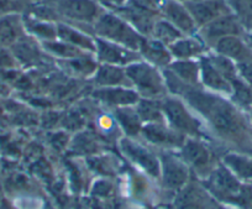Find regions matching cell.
I'll list each match as a JSON object with an SVG mask.
<instances>
[{"label":"cell","instance_id":"obj_1","mask_svg":"<svg viewBox=\"0 0 252 209\" xmlns=\"http://www.w3.org/2000/svg\"><path fill=\"white\" fill-rule=\"evenodd\" d=\"M189 99L209 118L210 123L218 131L227 135H235L241 131V119L231 104L204 94L194 93Z\"/></svg>","mask_w":252,"mask_h":209},{"label":"cell","instance_id":"obj_2","mask_svg":"<svg viewBox=\"0 0 252 209\" xmlns=\"http://www.w3.org/2000/svg\"><path fill=\"white\" fill-rule=\"evenodd\" d=\"M95 31L106 41L118 43L132 51H140L145 38L127 21L111 14L100 16L95 24Z\"/></svg>","mask_w":252,"mask_h":209},{"label":"cell","instance_id":"obj_3","mask_svg":"<svg viewBox=\"0 0 252 209\" xmlns=\"http://www.w3.org/2000/svg\"><path fill=\"white\" fill-rule=\"evenodd\" d=\"M125 72L130 82L136 86L137 91L149 98L159 97L166 91V84L154 66L145 62H134L127 65Z\"/></svg>","mask_w":252,"mask_h":209},{"label":"cell","instance_id":"obj_4","mask_svg":"<svg viewBox=\"0 0 252 209\" xmlns=\"http://www.w3.org/2000/svg\"><path fill=\"white\" fill-rule=\"evenodd\" d=\"M209 187L217 196L234 201H240L244 191L240 179L226 166H219L213 171L209 177Z\"/></svg>","mask_w":252,"mask_h":209},{"label":"cell","instance_id":"obj_5","mask_svg":"<svg viewBox=\"0 0 252 209\" xmlns=\"http://www.w3.org/2000/svg\"><path fill=\"white\" fill-rule=\"evenodd\" d=\"M164 118L168 119L174 129L179 133L197 134L199 124L190 115L186 106L177 99L168 98L162 104Z\"/></svg>","mask_w":252,"mask_h":209},{"label":"cell","instance_id":"obj_6","mask_svg":"<svg viewBox=\"0 0 252 209\" xmlns=\"http://www.w3.org/2000/svg\"><path fill=\"white\" fill-rule=\"evenodd\" d=\"M186 8L197 25H207L219 16L229 14V8L222 0H190Z\"/></svg>","mask_w":252,"mask_h":209},{"label":"cell","instance_id":"obj_7","mask_svg":"<svg viewBox=\"0 0 252 209\" xmlns=\"http://www.w3.org/2000/svg\"><path fill=\"white\" fill-rule=\"evenodd\" d=\"M95 51L99 60L108 65H130L137 60L136 51L105 40H96Z\"/></svg>","mask_w":252,"mask_h":209},{"label":"cell","instance_id":"obj_8","mask_svg":"<svg viewBox=\"0 0 252 209\" xmlns=\"http://www.w3.org/2000/svg\"><path fill=\"white\" fill-rule=\"evenodd\" d=\"M121 150L124 154L129 157L131 161L139 165L140 167L145 170L147 174L151 176H158L161 172V167H159L158 160L142 145L137 144V142L131 141L129 139H124L120 142Z\"/></svg>","mask_w":252,"mask_h":209},{"label":"cell","instance_id":"obj_9","mask_svg":"<svg viewBox=\"0 0 252 209\" xmlns=\"http://www.w3.org/2000/svg\"><path fill=\"white\" fill-rule=\"evenodd\" d=\"M204 37L210 41H218L225 36H237L241 33V25L236 16L225 14L204 25Z\"/></svg>","mask_w":252,"mask_h":209},{"label":"cell","instance_id":"obj_10","mask_svg":"<svg viewBox=\"0 0 252 209\" xmlns=\"http://www.w3.org/2000/svg\"><path fill=\"white\" fill-rule=\"evenodd\" d=\"M161 170L164 184L171 189H178L183 187L188 178V170L186 164L172 155H164L162 157Z\"/></svg>","mask_w":252,"mask_h":209},{"label":"cell","instance_id":"obj_11","mask_svg":"<svg viewBox=\"0 0 252 209\" xmlns=\"http://www.w3.org/2000/svg\"><path fill=\"white\" fill-rule=\"evenodd\" d=\"M161 9L167 18V21L176 26L179 31L190 33L194 30L195 23L186 5H182L176 0H166L161 4Z\"/></svg>","mask_w":252,"mask_h":209},{"label":"cell","instance_id":"obj_12","mask_svg":"<svg viewBox=\"0 0 252 209\" xmlns=\"http://www.w3.org/2000/svg\"><path fill=\"white\" fill-rule=\"evenodd\" d=\"M60 10L68 18L78 21H94L98 18V6L92 0H63Z\"/></svg>","mask_w":252,"mask_h":209},{"label":"cell","instance_id":"obj_13","mask_svg":"<svg viewBox=\"0 0 252 209\" xmlns=\"http://www.w3.org/2000/svg\"><path fill=\"white\" fill-rule=\"evenodd\" d=\"M141 130L145 138L156 145L174 146L183 142V136L179 134V131L171 130L162 123H147Z\"/></svg>","mask_w":252,"mask_h":209},{"label":"cell","instance_id":"obj_14","mask_svg":"<svg viewBox=\"0 0 252 209\" xmlns=\"http://www.w3.org/2000/svg\"><path fill=\"white\" fill-rule=\"evenodd\" d=\"M94 97L109 105L115 106H130L139 102V94L131 89L124 87H104L94 93Z\"/></svg>","mask_w":252,"mask_h":209},{"label":"cell","instance_id":"obj_15","mask_svg":"<svg viewBox=\"0 0 252 209\" xmlns=\"http://www.w3.org/2000/svg\"><path fill=\"white\" fill-rule=\"evenodd\" d=\"M199 67L200 78L208 88L225 94H232V87L230 82L218 71L210 58H202Z\"/></svg>","mask_w":252,"mask_h":209},{"label":"cell","instance_id":"obj_16","mask_svg":"<svg viewBox=\"0 0 252 209\" xmlns=\"http://www.w3.org/2000/svg\"><path fill=\"white\" fill-rule=\"evenodd\" d=\"M215 47H217L219 55L235 61L236 63L252 57L251 51L237 36H225V37L220 38L217 41Z\"/></svg>","mask_w":252,"mask_h":209},{"label":"cell","instance_id":"obj_17","mask_svg":"<svg viewBox=\"0 0 252 209\" xmlns=\"http://www.w3.org/2000/svg\"><path fill=\"white\" fill-rule=\"evenodd\" d=\"M23 36V23L16 14H6L0 19V47L18 42Z\"/></svg>","mask_w":252,"mask_h":209},{"label":"cell","instance_id":"obj_18","mask_svg":"<svg viewBox=\"0 0 252 209\" xmlns=\"http://www.w3.org/2000/svg\"><path fill=\"white\" fill-rule=\"evenodd\" d=\"M130 82L125 70L115 65L104 63L96 72L95 83L101 87H124Z\"/></svg>","mask_w":252,"mask_h":209},{"label":"cell","instance_id":"obj_19","mask_svg":"<svg viewBox=\"0 0 252 209\" xmlns=\"http://www.w3.org/2000/svg\"><path fill=\"white\" fill-rule=\"evenodd\" d=\"M182 155H183L184 161L194 166L195 169H203L209 164L210 160V155L207 147L194 140H188L184 142Z\"/></svg>","mask_w":252,"mask_h":209},{"label":"cell","instance_id":"obj_20","mask_svg":"<svg viewBox=\"0 0 252 209\" xmlns=\"http://www.w3.org/2000/svg\"><path fill=\"white\" fill-rule=\"evenodd\" d=\"M140 52L154 65L166 66L171 63V52H169L168 48H166L164 43L157 40H145Z\"/></svg>","mask_w":252,"mask_h":209},{"label":"cell","instance_id":"obj_21","mask_svg":"<svg viewBox=\"0 0 252 209\" xmlns=\"http://www.w3.org/2000/svg\"><path fill=\"white\" fill-rule=\"evenodd\" d=\"M125 18L130 21L132 28L141 34H152V29L156 21L154 20V13L137 6H130L125 10Z\"/></svg>","mask_w":252,"mask_h":209},{"label":"cell","instance_id":"obj_22","mask_svg":"<svg viewBox=\"0 0 252 209\" xmlns=\"http://www.w3.org/2000/svg\"><path fill=\"white\" fill-rule=\"evenodd\" d=\"M224 164L239 179H252V157L240 154H227Z\"/></svg>","mask_w":252,"mask_h":209},{"label":"cell","instance_id":"obj_23","mask_svg":"<svg viewBox=\"0 0 252 209\" xmlns=\"http://www.w3.org/2000/svg\"><path fill=\"white\" fill-rule=\"evenodd\" d=\"M174 76L178 77L182 82L189 84H195L200 76V67L192 60H178L169 65Z\"/></svg>","mask_w":252,"mask_h":209},{"label":"cell","instance_id":"obj_24","mask_svg":"<svg viewBox=\"0 0 252 209\" xmlns=\"http://www.w3.org/2000/svg\"><path fill=\"white\" fill-rule=\"evenodd\" d=\"M57 36L63 42L69 43V45L74 46V47L95 51V43H94V41L92 38H89L87 35H84V34L72 29L71 26L60 24L57 26Z\"/></svg>","mask_w":252,"mask_h":209},{"label":"cell","instance_id":"obj_25","mask_svg":"<svg viewBox=\"0 0 252 209\" xmlns=\"http://www.w3.org/2000/svg\"><path fill=\"white\" fill-rule=\"evenodd\" d=\"M116 119L121 128L125 130V133L130 136H134L141 130V119L135 109H131L130 106H120L116 109L115 113Z\"/></svg>","mask_w":252,"mask_h":209},{"label":"cell","instance_id":"obj_26","mask_svg":"<svg viewBox=\"0 0 252 209\" xmlns=\"http://www.w3.org/2000/svg\"><path fill=\"white\" fill-rule=\"evenodd\" d=\"M168 50L171 55L178 60H190L194 56L199 55L203 48L198 41L190 38H179L168 46Z\"/></svg>","mask_w":252,"mask_h":209},{"label":"cell","instance_id":"obj_27","mask_svg":"<svg viewBox=\"0 0 252 209\" xmlns=\"http://www.w3.org/2000/svg\"><path fill=\"white\" fill-rule=\"evenodd\" d=\"M136 111L140 119L147 123H162L164 119L162 105L152 99H142L137 102Z\"/></svg>","mask_w":252,"mask_h":209},{"label":"cell","instance_id":"obj_28","mask_svg":"<svg viewBox=\"0 0 252 209\" xmlns=\"http://www.w3.org/2000/svg\"><path fill=\"white\" fill-rule=\"evenodd\" d=\"M152 35L155 36L157 41L169 46L171 43L182 38V31H179L169 21L159 20L155 23L154 29H152Z\"/></svg>","mask_w":252,"mask_h":209},{"label":"cell","instance_id":"obj_29","mask_svg":"<svg viewBox=\"0 0 252 209\" xmlns=\"http://www.w3.org/2000/svg\"><path fill=\"white\" fill-rule=\"evenodd\" d=\"M229 4L236 13L240 23L252 28V0H229Z\"/></svg>","mask_w":252,"mask_h":209},{"label":"cell","instance_id":"obj_30","mask_svg":"<svg viewBox=\"0 0 252 209\" xmlns=\"http://www.w3.org/2000/svg\"><path fill=\"white\" fill-rule=\"evenodd\" d=\"M13 46L16 57H19L24 62H33V61L37 60V48H36V46L31 41H24L20 38Z\"/></svg>","mask_w":252,"mask_h":209},{"label":"cell","instance_id":"obj_31","mask_svg":"<svg viewBox=\"0 0 252 209\" xmlns=\"http://www.w3.org/2000/svg\"><path fill=\"white\" fill-rule=\"evenodd\" d=\"M45 47L47 48L50 52L55 53V55L61 56V57H67V58H76L81 56L78 48L74 46L69 45L67 42H55V41H48L45 43Z\"/></svg>","mask_w":252,"mask_h":209},{"label":"cell","instance_id":"obj_32","mask_svg":"<svg viewBox=\"0 0 252 209\" xmlns=\"http://www.w3.org/2000/svg\"><path fill=\"white\" fill-rule=\"evenodd\" d=\"M29 30L31 33H33L35 35L40 36V37L48 38V40H52L57 36V28H53L52 25L47 23H37V21H30L29 24H26Z\"/></svg>","mask_w":252,"mask_h":209},{"label":"cell","instance_id":"obj_33","mask_svg":"<svg viewBox=\"0 0 252 209\" xmlns=\"http://www.w3.org/2000/svg\"><path fill=\"white\" fill-rule=\"evenodd\" d=\"M239 76L244 82H246L250 87H252V57L236 63Z\"/></svg>","mask_w":252,"mask_h":209},{"label":"cell","instance_id":"obj_34","mask_svg":"<svg viewBox=\"0 0 252 209\" xmlns=\"http://www.w3.org/2000/svg\"><path fill=\"white\" fill-rule=\"evenodd\" d=\"M20 9L19 0H0V13L13 14Z\"/></svg>","mask_w":252,"mask_h":209},{"label":"cell","instance_id":"obj_35","mask_svg":"<svg viewBox=\"0 0 252 209\" xmlns=\"http://www.w3.org/2000/svg\"><path fill=\"white\" fill-rule=\"evenodd\" d=\"M13 57L4 47H0V66H13Z\"/></svg>","mask_w":252,"mask_h":209},{"label":"cell","instance_id":"obj_36","mask_svg":"<svg viewBox=\"0 0 252 209\" xmlns=\"http://www.w3.org/2000/svg\"><path fill=\"white\" fill-rule=\"evenodd\" d=\"M82 125V120L77 115H71L66 119L64 126L68 129H78Z\"/></svg>","mask_w":252,"mask_h":209},{"label":"cell","instance_id":"obj_37","mask_svg":"<svg viewBox=\"0 0 252 209\" xmlns=\"http://www.w3.org/2000/svg\"><path fill=\"white\" fill-rule=\"evenodd\" d=\"M103 3L109 4V5H114V6H120L125 3V0H101Z\"/></svg>","mask_w":252,"mask_h":209},{"label":"cell","instance_id":"obj_38","mask_svg":"<svg viewBox=\"0 0 252 209\" xmlns=\"http://www.w3.org/2000/svg\"><path fill=\"white\" fill-rule=\"evenodd\" d=\"M178 209H199V207L194 203H186V204H182Z\"/></svg>","mask_w":252,"mask_h":209},{"label":"cell","instance_id":"obj_39","mask_svg":"<svg viewBox=\"0 0 252 209\" xmlns=\"http://www.w3.org/2000/svg\"><path fill=\"white\" fill-rule=\"evenodd\" d=\"M184 1H190V0H184Z\"/></svg>","mask_w":252,"mask_h":209}]
</instances>
